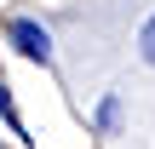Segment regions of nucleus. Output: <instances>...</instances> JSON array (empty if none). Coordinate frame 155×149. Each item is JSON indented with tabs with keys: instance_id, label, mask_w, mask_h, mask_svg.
<instances>
[{
	"instance_id": "nucleus-4",
	"label": "nucleus",
	"mask_w": 155,
	"mask_h": 149,
	"mask_svg": "<svg viewBox=\"0 0 155 149\" xmlns=\"http://www.w3.org/2000/svg\"><path fill=\"white\" fill-rule=\"evenodd\" d=\"M138 57H144V63L155 69V11L144 17V23H138Z\"/></svg>"
},
{
	"instance_id": "nucleus-2",
	"label": "nucleus",
	"mask_w": 155,
	"mask_h": 149,
	"mask_svg": "<svg viewBox=\"0 0 155 149\" xmlns=\"http://www.w3.org/2000/svg\"><path fill=\"white\" fill-rule=\"evenodd\" d=\"M0 121H6V132H12V138H29V132H23V115H17V103H12V86H6V80H0Z\"/></svg>"
},
{
	"instance_id": "nucleus-1",
	"label": "nucleus",
	"mask_w": 155,
	"mask_h": 149,
	"mask_svg": "<svg viewBox=\"0 0 155 149\" xmlns=\"http://www.w3.org/2000/svg\"><path fill=\"white\" fill-rule=\"evenodd\" d=\"M6 46L12 52H23L29 63H52V29L40 23V17H6Z\"/></svg>"
},
{
	"instance_id": "nucleus-3",
	"label": "nucleus",
	"mask_w": 155,
	"mask_h": 149,
	"mask_svg": "<svg viewBox=\"0 0 155 149\" xmlns=\"http://www.w3.org/2000/svg\"><path fill=\"white\" fill-rule=\"evenodd\" d=\"M115 126H121V98L109 92V98L98 103V132H104V138H115Z\"/></svg>"
}]
</instances>
